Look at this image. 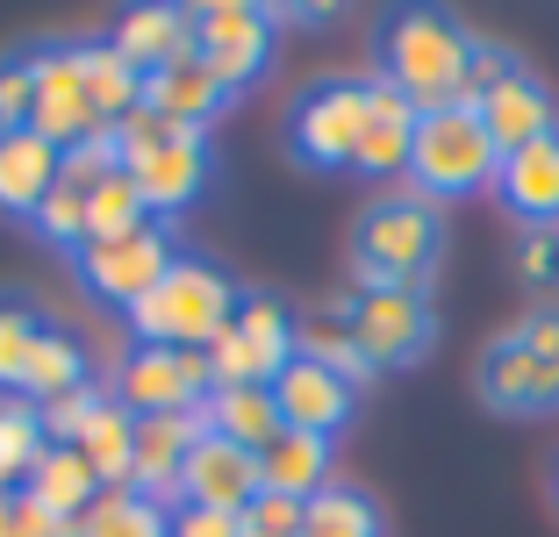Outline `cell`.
I'll use <instances>...</instances> for the list:
<instances>
[{"instance_id": "6da1fadb", "label": "cell", "mask_w": 559, "mask_h": 537, "mask_svg": "<svg viewBox=\"0 0 559 537\" xmlns=\"http://www.w3.org/2000/svg\"><path fill=\"white\" fill-rule=\"evenodd\" d=\"M466 58H474V36H466L452 15H438V8L395 15L388 29H380V80L395 86V94L409 100L416 115L460 108Z\"/></svg>"}, {"instance_id": "7a4b0ae2", "label": "cell", "mask_w": 559, "mask_h": 537, "mask_svg": "<svg viewBox=\"0 0 559 537\" xmlns=\"http://www.w3.org/2000/svg\"><path fill=\"white\" fill-rule=\"evenodd\" d=\"M438 244H444V215L430 194L395 187L359 215V251H352V273L359 287H424L438 273Z\"/></svg>"}, {"instance_id": "3957f363", "label": "cell", "mask_w": 559, "mask_h": 537, "mask_svg": "<svg viewBox=\"0 0 559 537\" xmlns=\"http://www.w3.org/2000/svg\"><path fill=\"white\" fill-rule=\"evenodd\" d=\"M136 330V344H165V351H209L223 330H230L237 315V287L215 265L201 259H180L173 273L158 279V287L136 301V309H122Z\"/></svg>"}, {"instance_id": "277c9868", "label": "cell", "mask_w": 559, "mask_h": 537, "mask_svg": "<svg viewBox=\"0 0 559 537\" xmlns=\"http://www.w3.org/2000/svg\"><path fill=\"white\" fill-rule=\"evenodd\" d=\"M495 172H502V151L480 130L474 108H438V115L416 122V151H409L416 194L460 201V194H474V187H495Z\"/></svg>"}, {"instance_id": "5b68a950", "label": "cell", "mask_w": 559, "mask_h": 537, "mask_svg": "<svg viewBox=\"0 0 559 537\" xmlns=\"http://www.w3.org/2000/svg\"><path fill=\"white\" fill-rule=\"evenodd\" d=\"M209 394H215L209 351H165V344H136V351L116 366V387H108V402L130 408L136 423H144V416H187V408H201Z\"/></svg>"}, {"instance_id": "8992f818", "label": "cell", "mask_w": 559, "mask_h": 537, "mask_svg": "<svg viewBox=\"0 0 559 537\" xmlns=\"http://www.w3.org/2000/svg\"><path fill=\"white\" fill-rule=\"evenodd\" d=\"M72 265H80L86 294H100V301H122V309H136L151 287H158L173 265H180V251H173V229L151 215V223L122 229V237H100V244H80L72 251Z\"/></svg>"}, {"instance_id": "52a82bcc", "label": "cell", "mask_w": 559, "mask_h": 537, "mask_svg": "<svg viewBox=\"0 0 559 537\" xmlns=\"http://www.w3.org/2000/svg\"><path fill=\"white\" fill-rule=\"evenodd\" d=\"M287 358H295V315L280 301H237L230 330L209 344L215 387H273Z\"/></svg>"}, {"instance_id": "ba28073f", "label": "cell", "mask_w": 559, "mask_h": 537, "mask_svg": "<svg viewBox=\"0 0 559 537\" xmlns=\"http://www.w3.org/2000/svg\"><path fill=\"white\" fill-rule=\"evenodd\" d=\"M359 130H366V86L359 80H323L287 115V151H295L309 172H337V165H352V151H359Z\"/></svg>"}, {"instance_id": "9c48e42d", "label": "cell", "mask_w": 559, "mask_h": 537, "mask_svg": "<svg viewBox=\"0 0 559 537\" xmlns=\"http://www.w3.org/2000/svg\"><path fill=\"white\" fill-rule=\"evenodd\" d=\"M29 65H36V108H29V130L44 136L58 158L86 136H100L108 122L94 115L86 100V72H80V44H29Z\"/></svg>"}, {"instance_id": "30bf717a", "label": "cell", "mask_w": 559, "mask_h": 537, "mask_svg": "<svg viewBox=\"0 0 559 537\" xmlns=\"http://www.w3.org/2000/svg\"><path fill=\"white\" fill-rule=\"evenodd\" d=\"M352 337H359L366 366H416L438 337V315H430L424 287H373L352 301Z\"/></svg>"}, {"instance_id": "8fae6325", "label": "cell", "mask_w": 559, "mask_h": 537, "mask_svg": "<svg viewBox=\"0 0 559 537\" xmlns=\"http://www.w3.org/2000/svg\"><path fill=\"white\" fill-rule=\"evenodd\" d=\"M194 15V50L215 80L230 86H251L273 58V8H245V0H215V8H187Z\"/></svg>"}, {"instance_id": "7c38bea8", "label": "cell", "mask_w": 559, "mask_h": 537, "mask_svg": "<svg viewBox=\"0 0 559 537\" xmlns=\"http://www.w3.org/2000/svg\"><path fill=\"white\" fill-rule=\"evenodd\" d=\"M180 502L187 509H223V516H245V509L259 502V458L237 452V444L215 438V430H201V444L187 452V466H180Z\"/></svg>"}, {"instance_id": "4fadbf2b", "label": "cell", "mask_w": 559, "mask_h": 537, "mask_svg": "<svg viewBox=\"0 0 559 537\" xmlns=\"http://www.w3.org/2000/svg\"><path fill=\"white\" fill-rule=\"evenodd\" d=\"M201 430H209V402L187 408V416H144L136 423V466H130V488L144 494V502H173L180 509V466L187 452L201 444Z\"/></svg>"}, {"instance_id": "5bb4252c", "label": "cell", "mask_w": 559, "mask_h": 537, "mask_svg": "<svg viewBox=\"0 0 559 537\" xmlns=\"http://www.w3.org/2000/svg\"><path fill=\"white\" fill-rule=\"evenodd\" d=\"M122 172L136 179V194H144V208L158 215H173V208H187V201L209 187V136L201 130H180V136H165L151 158H136V165H122Z\"/></svg>"}, {"instance_id": "9a60e30c", "label": "cell", "mask_w": 559, "mask_h": 537, "mask_svg": "<svg viewBox=\"0 0 559 537\" xmlns=\"http://www.w3.org/2000/svg\"><path fill=\"white\" fill-rule=\"evenodd\" d=\"M273 402H280V423L309 430V438H330V430L352 423V387L330 373V366H316V358H287V366H280Z\"/></svg>"}, {"instance_id": "2e32d148", "label": "cell", "mask_w": 559, "mask_h": 537, "mask_svg": "<svg viewBox=\"0 0 559 537\" xmlns=\"http://www.w3.org/2000/svg\"><path fill=\"white\" fill-rule=\"evenodd\" d=\"M416 122H424V115H416L388 80H373V86H366V130H359V151H352V165H359L366 179H395V172H409Z\"/></svg>"}, {"instance_id": "e0dca14e", "label": "cell", "mask_w": 559, "mask_h": 537, "mask_svg": "<svg viewBox=\"0 0 559 537\" xmlns=\"http://www.w3.org/2000/svg\"><path fill=\"white\" fill-rule=\"evenodd\" d=\"M495 194H502V208H510L516 223L552 229L559 223V130L538 136V144H524V151H510L502 172H495Z\"/></svg>"}, {"instance_id": "ac0fdd59", "label": "cell", "mask_w": 559, "mask_h": 537, "mask_svg": "<svg viewBox=\"0 0 559 537\" xmlns=\"http://www.w3.org/2000/svg\"><path fill=\"white\" fill-rule=\"evenodd\" d=\"M144 108H158L165 122H180V130H209L215 115L230 108V86L201 65V50H187V58H173L165 72L144 80Z\"/></svg>"}, {"instance_id": "d6986e66", "label": "cell", "mask_w": 559, "mask_h": 537, "mask_svg": "<svg viewBox=\"0 0 559 537\" xmlns=\"http://www.w3.org/2000/svg\"><path fill=\"white\" fill-rule=\"evenodd\" d=\"M474 115H480V130L495 136V151H502V158L559 130V115H552V94H545V80H531V72H516L510 86H495V94L480 100Z\"/></svg>"}, {"instance_id": "ffe728a7", "label": "cell", "mask_w": 559, "mask_h": 537, "mask_svg": "<svg viewBox=\"0 0 559 537\" xmlns=\"http://www.w3.org/2000/svg\"><path fill=\"white\" fill-rule=\"evenodd\" d=\"M58 165L66 158H58L36 130H8L0 136V215L36 223V208H44L50 187H58Z\"/></svg>"}, {"instance_id": "44dd1931", "label": "cell", "mask_w": 559, "mask_h": 537, "mask_svg": "<svg viewBox=\"0 0 559 537\" xmlns=\"http://www.w3.org/2000/svg\"><path fill=\"white\" fill-rule=\"evenodd\" d=\"M330 480H337V473H330V438L280 430V438L259 452V488L265 494H295V502H309V494L330 488Z\"/></svg>"}, {"instance_id": "7402d4cb", "label": "cell", "mask_w": 559, "mask_h": 537, "mask_svg": "<svg viewBox=\"0 0 559 537\" xmlns=\"http://www.w3.org/2000/svg\"><path fill=\"white\" fill-rule=\"evenodd\" d=\"M116 50L151 80V72H165L173 58L194 50V15H187V8H130L122 29H116Z\"/></svg>"}, {"instance_id": "603a6c76", "label": "cell", "mask_w": 559, "mask_h": 537, "mask_svg": "<svg viewBox=\"0 0 559 537\" xmlns=\"http://www.w3.org/2000/svg\"><path fill=\"white\" fill-rule=\"evenodd\" d=\"M22 494H29L36 509H50V516H86V509L100 502V480L86 473V458L72 452V444H44V458H36L29 480H22Z\"/></svg>"}, {"instance_id": "cb8c5ba5", "label": "cell", "mask_w": 559, "mask_h": 537, "mask_svg": "<svg viewBox=\"0 0 559 537\" xmlns=\"http://www.w3.org/2000/svg\"><path fill=\"white\" fill-rule=\"evenodd\" d=\"M209 430H215V438H230L237 452L259 458L287 423H280L273 387H215V394H209Z\"/></svg>"}, {"instance_id": "d4e9b609", "label": "cell", "mask_w": 559, "mask_h": 537, "mask_svg": "<svg viewBox=\"0 0 559 537\" xmlns=\"http://www.w3.org/2000/svg\"><path fill=\"white\" fill-rule=\"evenodd\" d=\"M72 452L86 458V473L100 480V494H108V488H130V466H136V416H130V408H116V402H100L94 423L80 430V444H72Z\"/></svg>"}, {"instance_id": "484cf974", "label": "cell", "mask_w": 559, "mask_h": 537, "mask_svg": "<svg viewBox=\"0 0 559 537\" xmlns=\"http://www.w3.org/2000/svg\"><path fill=\"white\" fill-rule=\"evenodd\" d=\"M80 72H86V100H94V115L108 130H116L122 115L144 108V72H136L116 44H80Z\"/></svg>"}, {"instance_id": "4316f807", "label": "cell", "mask_w": 559, "mask_h": 537, "mask_svg": "<svg viewBox=\"0 0 559 537\" xmlns=\"http://www.w3.org/2000/svg\"><path fill=\"white\" fill-rule=\"evenodd\" d=\"M295 358H316V366H330V373L345 380L352 394L373 380V366H366V351H359V337H352V315H301L295 323Z\"/></svg>"}, {"instance_id": "83f0119b", "label": "cell", "mask_w": 559, "mask_h": 537, "mask_svg": "<svg viewBox=\"0 0 559 537\" xmlns=\"http://www.w3.org/2000/svg\"><path fill=\"white\" fill-rule=\"evenodd\" d=\"M301 537H380V502L352 480H330L301 502Z\"/></svg>"}, {"instance_id": "f1b7e54d", "label": "cell", "mask_w": 559, "mask_h": 537, "mask_svg": "<svg viewBox=\"0 0 559 537\" xmlns=\"http://www.w3.org/2000/svg\"><path fill=\"white\" fill-rule=\"evenodd\" d=\"M72 387H86V351H80L72 330L44 323V337H36V351H29V373H22V394H29V408H44Z\"/></svg>"}, {"instance_id": "f546056e", "label": "cell", "mask_w": 559, "mask_h": 537, "mask_svg": "<svg viewBox=\"0 0 559 537\" xmlns=\"http://www.w3.org/2000/svg\"><path fill=\"white\" fill-rule=\"evenodd\" d=\"M480 402L502 408V416H524V408H531V351H524L516 330L480 351Z\"/></svg>"}, {"instance_id": "4dcf8cb0", "label": "cell", "mask_w": 559, "mask_h": 537, "mask_svg": "<svg viewBox=\"0 0 559 537\" xmlns=\"http://www.w3.org/2000/svg\"><path fill=\"white\" fill-rule=\"evenodd\" d=\"M44 416H36L29 402H0V494L22 488L29 480V466L44 458Z\"/></svg>"}, {"instance_id": "1f68e13d", "label": "cell", "mask_w": 559, "mask_h": 537, "mask_svg": "<svg viewBox=\"0 0 559 537\" xmlns=\"http://www.w3.org/2000/svg\"><path fill=\"white\" fill-rule=\"evenodd\" d=\"M136 223H151L144 194H136V179H130V172H108L94 194H86V244H100V237H122V229H136Z\"/></svg>"}, {"instance_id": "d6a6232c", "label": "cell", "mask_w": 559, "mask_h": 537, "mask_svg": "<svg viewBox=\"0 0 559 537\" xmlns=\"http://www.w3.org/2000/svg\"><path fill=\"white\" fill-rule=\"evenodd\" d=\"M86 537H165V509L144 502L136 488H108L86 509Z\"/></svg>"}, {"instance_id": "836d02e7", "label": "cell", "mask_w": 559, "mask_h": 537, "mask_svg": "<svg viewBox=\"0 0 559 537\" xmlns=\"http://www.w3.org/2000/svg\"><path fill=\"white\" fill-rule=\"evenodd\" d=\"M516 337L531 351V408H552L559 402V309H538Z\"/></svg>"}, {"instance_id": "e575fe53", "label": "cell", "mask_w": 559, "mask_h": 537, "mask_svg": "<svg viewBox=\"0 0 559 537\" xmlns=\"http://www.w3.org/2000/svg\"><path fill=\"white\" fill-rule=\"evenodd\" d=\"M36 337H44V323H36L22 301H0V387H8V394H22V373H29Z\"/></svg>"}, {"instance_id": "d590c367", "label": "cell", "mask_w": 559, "mask_h": 537, "mask_svg": "<svg viewBox=\"0 0 559 537\" xmlns=\"http://www.w3.org/2000/svg\"><path fill=\"white\" fill-rule=\"evenodd\" d=\"M36 229H44V244H66V251H80L86 244V194L80 187H50V201L36 208Z\"/></svg>"}, {"instance_id": "8d00e7d4", "label": "cell", "mask_w": 559, "mask_h": 537, "mask_svg": "<svg viewBox=\"0 0 559 537\" xmlns=\"http://www.w3.org/2000/svg\"><path fill=\"white\" fill-rule=\"evenodd\" d=\"M29 108H36V65H29V50H8L0 58V136L29 130Z\"/></svg>"}, {"instance_id": "74e56055", "label": "cell", "mask_w": 559, "mask_h": 537, "mask_svg": "<svg viewBox=\"0 0 559 537\" xmlns=\"http://www.w3.org/2000/svg\"><path fill=\"white\" fill-rule=\"evenodd\" d=\"M510 80H516V58L502 44H480L474 36V58H466V80H460V108H480L495 86H510Z\"/></svg>"}, {"instance_id": "f35d334b", "label": "cell", "mask_w": 559, "mask_h": 537, "mask_svg": "<svg viewBox=\"0 0 559 537\" xmlns=\"http://www.w3.org/2000/svg\"><path fill=\"white\" fill-rule=\"evenodd\" d=\"M108 402V394H94V387H72V394H58V402H44L36 416H44V438L50 444H80V430L94 423V408Z\"/></svg>"}, {"instance_id": "ab89813d", "label": "cell", "mask_w": 559, "mask_h": 537, "mask_svg": "<svg viewBox=\"0 0 559 537\" xmlns=\"http://www.w3.org/2000/svg\"><path fill=\"white\" fill-rule=\"evenodd\" d=\"M245 537H301V502L259 488V502L245 509Z\"/></svg>"}, {"instance_id": "60d3db41", "label": "cell", "mask_w": 559, "mask_h": 537, "mask_svg": "<svg viewBox=\"0 0 559 537\" xmlns=\"http://www.w3.org/2000/svg\"><path fill=\"white\" fill-rule=\"evenodd\" d=\"M165 537H245V516H223V509H165Z\"/></svg>"}, {"instance_id": "b9f144b4", "label": "cell", "mask_w": 559, "mask_h": 537, "mask_svg": "<svg viewBox=\"0 0 559 537\" xmlns=\"http://www.w3.org/2000/svg\"><path fill=\"white\" fill-rule=\"evenodd\" d=\"M50 523H58V516H50V509H36L22 488L0 494V537H50Z\"/></svg>"}, {"instance_id": "7bdbcfd3", "label": "cell", "mask_w": 559, "mask_h": 537, "mask_svg": "<svg viewBox=\"0 0 559 537\" xmlns=\"http://www.w3.org/2000/svg\"><path fill=\"white\" fill-rule=\"evenodd\" d=\"M516 273H524L531 287H545V279L559 273V237H552V229H531V237H524V251H516Z\"/></svg>"}, {"instance_id": "ee69618b", "label": "cell", "mask_w": 559, "mask_h": 537, "mask_svg": "<svg viewBox=\"0 0 559 537\" xmlns=\"http://www.w3.org/2000/svg\"><path fill=\"white\" fill-rule=\"evenodd\" d=\"M50 537H86V516H58V523H50Z\"/></svg>"}, {"instance_id": "f6af8a7d", "label": "cell", "mask_w": 559, "mask_h": 537, "mask_svg": "<svg viewBox=\"0 0 559 537\" xmlns=\"http://www.w3.org/2000/svg\"><path fill=\"white\" fill-rule=\"evenodd\" d=\"M552 494H559V480H552Z\"/></svg>"}]
</instances>
